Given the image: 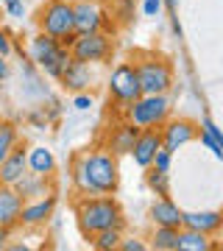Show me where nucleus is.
Listing matches in <instances>:
<instances>
[{
    "instance_id": "f257e3e1",
    "label": "nucleus",
    "mask_w": 223,
    "mask_h": 251,
    "mask_svg": "<svg viewBox=\"0 0 223 251\" xmlns=\"http://www.w3.org/2000/svg\"><path fill=\"white\" fill-rule=\"evenodd\" d=\"M70 181L78 196H115L120 187L117 156L103 151H84L73 159Z\"/></svg>"
},
{
    "instance_id": "f03ea898",
    "label": "nucleus",
    "mask_w": 223,
    "mask_h": 251,
    "mask_svg": "<svg viewBox=\"0 0 223 251\" xmlns=\"http://www.w3.org/2000/svg\"><path fill=\"white\" fill-rule=\"evenodd\" d=\"M75 221H78V229L87 240L95 232L109 229V226H120V229L128 226L115 196H78V201H75Z\"/></svg>"
},
{
    "instance_id": "7ed1b4c3",
    "label": "nucleus",
    "mask_w": 223,
    "mask_h": 251,
    "mask_svg": "<svg viewBox=\"0 0 223 251\" xmlns=\"http://www.w3.org/2000/svg\"><path fill=\"white\" fill-rule=\"evenodd\" d=\"M34 20H36V28H39L42 34L59 39L64 48H70L73 39L78 36V31H75V14H73L70 0H45Z\"/></svg>"
},
{
    "instance_id": "20e7f679",
    "label": "nucleus",
    "mask_w": 223,
    "mask_h": 251,
    "mask_svg": "<svg viewBox=\"0 0 223 251\" xmlns=\"http://www.w3.org/2000/svg\"><path fill=\"white\" fill-rule=\"evenodd\" d=\"M28 59H31L45 75H50L53 81H59L62 70L67 67V62H70L73 56H70V48H64L59 39L42 34V31H36V34L31 36V45H28Z\"/></svg>"
},
{
    "instance_id": "39448f33",
    "label": "nucleus",
    "mask_w": 223,
    "mask_h": 251,
    "mask_svg": "<svg viewBox=\"0 0 223 251\" xmlns=\"http://www.w3.org/2000/svg\"><path fill=\"white\" fill-rule=\"evenodd\" d=\"M140 75V90L145 95H162V92L173 90V67L168 59H162L156 53H140L131 59Z\"/></svg>"
},
{
    "instance_id": "423d86ee",
    "label": "nucleus",
    "mask_w": 223,
    "mask_h": 251,
    "mask_svg": "<svg viewBox=\"0 0 223 251\" xmlns=\"http://www.w3.org/2000/svg\"><path fill=\"white\" fill-rule=\"evenodd\" d=\"M123 117L131 120L134 126L140 128H159L165 120L170 117V95L162 92V95H140L137 100H131L128 106H123Z\"/></svg>"
},
{
    "instance_id": "0eeeda50",
    "label": "nucleus",
    "mask_w": 223,
    "mask_h": 251,
    "mask_svg": "<svg viewBox=\"0 0 223 251\" xmlns=\"http://www.w3.org/2000/svg\"><path fill=\"white\" fill-rule=\"evenodd\" d=\"M115 53V39L106 31H89V34H78L70 45V56L75 62L84 64H103Z\"/></svg>"
},
{
    "instance_id": "6e6552de",
    "label": "nucleus",
    "mask_w": 223,
    "mask_h": 251,
    "mask_svg": "<svg viewBox=\"0 0 223 251\" xmlns=\"http://www.w3.org/2000/svg\"><path fill=\"white\" fill-rule=\"evenodd\" d=\"M109 98L115 100L117 106H128L131 100H137L143 95L140 90V75H137V67L134 62H120L115 70L109 73Z\"/></svg>"
},
{
    "instance_id": "1a4fd4ad",
    "label": "nucleus",
    "mask_w": 223,
    "mask_h": 251,
    "mask_svg": "<svg viewBox=\"0 0 223 251\" xmlns=\"http://www.w3.org/2000/svg\"><path fill=\"white\" fill-rule=\"evenodd\" d=\"M159 137H162V148L176 153L178 148H184L187 143L198 140V123H193L187 117H168L159 126Z\"/></svg>"
},
{
    "instance_id": "9d476101",
    "label": "nucleus",
    "mask_w": 223,
    "mask_h": 251,
    "mask_svg": "<svg viewBox=\"0 0 223 251\" xmlns=\"http://www.w3.org/2000/svg\"><path fill=\"white\" fill-rule=\"evenodd\" d=\"M56 206H59L56 190L48 193V196H42V198H31V201H25L23 209H20V226H23V229H39V226H45L53 218Z\"/></svg>"
},
{
    "instance_id": "9b49d317",
    "label": "nucleus",
    "mask_w": 223,
    "mask_h": 251,
    "mask_svg": "<svg viewBox=\"0 0 223 251\" xmlns=\"http://www.w3.org/2000/svg\"><path fill=\"white\" fill-rule=\"evenodd\" d=\"M73 14H75V31L78 34H89V31H106L109 34V31H115V25H109L106 11L95 0H75Z\"/></svg>"
},
{
    "instance_id": "f8f14e48",
    "label": "nucleus",
    "mask_w": 223,
    "mask_h": 251,
    "mask_svg": "<svg viewBox=\"0 0 223 251\" xmlns=\"http://www.w3.org/2000/svg\"><path fill=\"white\" fill-rule=\"evenodd\" d=\"M25 173H28V145L20 140V143L9 151V156L0 162V184L14 187Z\"/></svg>"
},
{
    "instance_id": "ddd939ff",
    "label": "nucleus",
    "mask_w": 223,
    "mask_h": 251,
    "mask_svg": "<svg viewBox=\"0 0 223 251\" xmlns=\"http://www.w3.org/2000/svg\"><path fill=\"white\" fill-rule=\"evenodd\" d=\"M137 137H140V126H134L131 120H125V117H123V123H117V126L109 128L106 151L112 153V156H128Z\"/></svg>"
},
{
    "instance_id": "4468645a",
    "label": "nucleus",
    "mask_w": 223,
    "mask_h": 251,
    "mask_svg": "<svg viewBox=\"0 0 223 251\" xmlns=\"http://www.w3.org/2000/svg\"><path fill=\"white\" fill-rule=\"evenodd\" d=\"M59 84H62L67 92H84V90H92V84H95V73H92V64H84V62H75L70 59L67 67L62 70L59 75Z\"/></svg>"
},
{
    "instance_id": "2eb2a0df",
    "label": "nucleus",
    "mask_w": 223,
    "mask_h": 251,
    "mask_svg": "<svg viewBox=\"0 0 223 251\" xmlns=\"http://www.w3.org/2000/svg\"><path fill=\"white\" fill-rule=\"evenodd\" d=\"M162 148V137H159V128H140V137L134 140V148H131V156L134 165H140V168H151L153 156L156 151Z\"/></svg>"
},
{
    "instance_id": "dca6fc26",
    "label": "nucleus",
    "mask_w": 223,
    "mask_h": 251,
    "mask_svg": "<svg viewBox=\"0 0 223 251\" xmlns=\"http://www.w3.org/2000/svg\"><path fill=\"white\" fill-rule=\"evenodd\" d=\"M23 196L14 187L0 184V226H20V209H23Z\"/></svg>"
},
{
    "instance_id": "f3484780",
    "label": "nucleus",
    "mask_w": 223,
    "mask_h": 251,
    "mask_svg": "<svg viewBox=\"0 0 223 251\" xmlns=\"http://www.w3.org/2000/svg\"><path fill=\"white\" fill-rule=\"evenodd\" d=\"M181 226L196 229V232H204V234H218L221 226H223V212H215V209L184 212V215H181Z\"/></svg>"
},
{
    "instance_id": "a211bd4d",
    "label": "nucleus",
    "mask_w": 223,
    "mask_h": 251,
    "mask_svg": "<svg viewBox=\"0 0 223 251\" xmlns=\"http://www.w3.org/2000/svg\"><path fill=\"white\" fill-rule=\"evenodd\" d=\"M151 221H153V226H170V229H181V209H178L173 201H170L168 196H159L156 201L151 204Z\"/></svg>"
},
{
    "instance_id": "6ab92c4d",
    "label": "nucleus",
    "mask_w": 223,
    "mask_h": 251,
    "mask_svg": "<svg viewBox=\"0 0 223 251\" xmlns=\"http://www.w3.org/2000/svg\"><path fill=\"white\" fill-rule=\"evenodd\" d=\"M28 171L36 173V176L53 179L56 171H59V162H56L53 151L45 148V145H31V148H28Z\"/></svg>"
},
{
    "instance_id": "aec40b11",
    "label": "nucleus",
    "mask_w": 223,
    "mask_h": 251,
    "mask_svg": "<svg viewBox=\"0 0 223 251\" xmlns=\"http://www.w3.org/2000/svg\"><path fill=\"white\" fill-rule=\"evenodd\" d=\"M50 181L53 179H48V176H36V173L28 171L25 176L14 184V190L23 196V201H31V198H42V196H48V193H53Z\"/></svg>"
},
{
    "instance_id": "412c9836",
    "label": "nucleus",
    "mask_w": 223,
    "mask_h": 251,
    "mask_svg": "<svg viewBox=\"0 0 223 251\" xmlns=\"http://www.w3.org/2000/svg\"><path fill=\"white\" fill-rule=\"evenodd\" d=\"M176 251H212V234H204V232L181 226L178 229V249Z\"/></svg>"
},
{
    "instance_id": "4be33fe9",
    "label": "nucleus",
    "mask_w": 223,
    "mask_h": 251,
    "mask_svg": "<svg viewBox=\"0 0 223 251\" xmlns=\"http://www.w3.org/2000/svg\"><path fill=\"white\" fill-rule=\"evenodd\" d=\"M125 229H120V226H109V229H100V232H95L92 237H89V246L95 251H117V246H120V240H123Z\"/></svg>"
},
{
    "instance_id": "5701e85b",
    "label": "nucleus",
    "mask_w": 223,
    "mask_h": 251,
    "mask_svg": "<svg viewBox=\"0 0 223 251\" xmlns=\"http://www.w3.org/2000/svg\"><path fill=\"white\" fill-rule=\"evenodd\" d=\"M148 249L156 251H176L178 249V229H170V226H153L151 237H148Z\"/></svg>"
},
{
    "instance_id": "b1692460",
    "label": "nucleus",
    "mask_w": 223,
    "mask_h": 251,
    "mask_svg": "<svg viewBox=\"0 0 223 251\" xmlns=\"http://www.w3.org/2000/svg\"><path fill=\"white\" fill-rule=\"evenodd\" d=\"M20 143V128L11 120H0V162L9 156V151Z\"/></svg>"
},
{
    "instance_id": "393cba45",
    "label": "nucleus",
    "mask_w": 223,
    "mask_h": 251,
    "mask_svg": "<svg viewBox=\"0 0 223 251\" xmlns=\"http://www.w3.org/2000/svg\"><path fill=\"white\" fill-rule=\"evenodd\" d=\"M145 184H148V190L156 193V196H168L170 193V176L156 171V168H145Z\"/></svg>"
},
{
    "instance_id": "a878e982",
    "label": "nucleus",
    "mask_w": 223,
    "mask_h": 251,
    "mask_svg": "<svg viewBox=\"0 0 223 251\" xmlns=\"http://www.w3.org/2000/svg\"><path fill=\"white\" fill-rule=\"evenodd\" d=\"M170 165H173V153H170L168 148H159L156 156H153V162H151V168H156V171H162V173H170Z\"/></svg>"
},
{
    "instance_id": "bb28decb",
    "label": "nucleus",
    "mask_w": 223,
    "mask_h": 251,
    "mask_svg": "<svg viewBox=\"0 0 223 251\" xmlns=\"http://www.w3.org/2000/svg\"><path fill=\"white\" fill-rule=\"evenodd\" d=\"M73 106L78 109V112H89V109L95 106V98H92V92H89V90L75 92V95H73Z\"/></svg>"
},
{
    "instance_id": "cd10ccee",
    "label": "nucleus",
    "mask_w": 223,
    "mask_h": 251,
    "mask_svg": "<svg viewBox=\"0 0 223 251\" xmlns=\"http://www.w3.org/2000/svg\"><path fill=\"white\" fill-rule=\"evenodd\" d=\"M3 6H6V14L14 20H23L25 17V3L23 0H3Z\"/></svg>"
},
{
    "instance_id": "c85d7f7f",
    "label": "nucleus",
    "mask_w": 223,
    "mask_h": 251,
    "mask_svg": "<svg viewBox=\"0 0 223 251\" xmlns=\"http://www.w3.org/2000/svg\"><path fill=\"white\" fill-rule=\"evenodd\" d=\"M201 128H204L206 134H209V137L215 140V143H218V145L223 148V128H218V126H215L212 120H209V117H204V120H201Z\"/></svg>"
},
{
    "instance_id": "c756f323",
    "label": "nucleus",
    "mask_w": 223,
    "mask_h": 251,
    "mask_svg": "<svg viewBox=\"0 0 223 251\" xmlns=\"http://www.w3.org/2000/svg\"><path fill=\"white\" fill-rule=\"evenodd\" d=\"M198 140H201V145H206V148H209V151H212L215 156H218V159H223V148H221L218 143H215V140H212L209 134H206L204 128H198Z\"/></svg>"
},
{
    "instance_id": "7c9ffc66",
    "label": "nucleus",
    "mask_w": 223,
    "mask_h": 251,
    "mask_svg": "<svg viewBox=\"0 0 223 251\" xmlns=\"http://www.w3.org/2000/svg\"><path fill=\"white\" fill-rule=\"evenodd\" d=\"M117 249H120V251H145V249H148V243L137 240V237H125V234H123V240H120Z\"/></svg>"
},
{
    "instance_id": "2f4dec72",
    "label": "nucleus",
    "mask_w": 223,
    "mask_h": 251,
    "mask_svg": "<svg viewBox=\"0 0 223 251\" xmlns=\"http://www.w3.org/2000/svg\"><path fill=\"white\" fill-rule=\"evenodd\" d=\"M11 50H14V42H11L9 31H3V28H0V56H6V59H9Z\"/></svg>"
},
{
    "instance_id": "473e14b6",
    "label": "nucleus",
    "mask_w": 223,
    "mask_h": 251,
    "mask_svg": "<svg viewBox=\"0 0 223 251\" xmlns=\"http://www.w3.org/2000/svg\"><path fill=\"white\" fill-rule=\"evenodd\" d=\"M162 9H165V6H162V0H143V14H145V17H156Z\"/></svg>"
},
{
    "instance_id": "72a5a7b5",
    "label": "nucleus",
    "mask_w": 223,
    "mask_h": 251,
    "mask_svg": "<svg viewBox=\"0 0 223 251\" xmlns=\"http://www.w3.org/2000/svg\"><path fill=\"white\" fill-rule=\"evenodd\" d=\"M14 232V226H0V249L9 243V234Z\"/></svg>"
},
{
    "instance_id": "f704fd0d",
    "label": "nucleus",
    "mask_w": 223,
    "mask_h": 251,
    "mask_svg": "<svg viewBox=\"0 0 223 251\" xmlns=\"http://www.w3.org/2000/svg\"><path fill=\"white\" fill-rule=\"evenodd\" d=\"M9 78V62H6V56H0V81Z\"/></svg>"
},
{
    "instance_id": "c9c22d12",
    "label": "nucleus",
    "mask_w": 223,
    "mask_h": 251,
    "mask_svg": "<svg viewBox=\"0 0 223 251\" xmlns=\"http://www.w3.org/2000/svg\"><path fill=\"white\" fill-rule=\"evenodd\" d=\"M162 6H168V11L173 14V11H176V6H178V0H162Z\"/></svg>"
},
{
    "instance_id": "e433bc0d",
    "label": "nucleus",
    "mask_w": 223,
    "mask_h": 251,
    "mask_svg": "<svg viewBox=\"0 0 223 251\" xmlns=\"http://www.w3.org/2000/svg\"><path fill=\"white\" fill-rule=\"evenodd\" d=\"M170 23H173V31H176V34L181 36V23H178V17H176V11H173V20H170Z\"/></svg>"
}]
</instances>
